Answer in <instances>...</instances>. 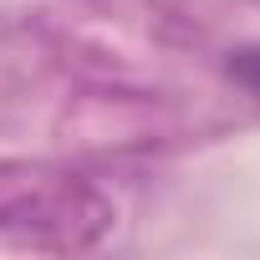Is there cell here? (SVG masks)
Here are the masks:
<instances>
[{"label":"cell","mask_w":260,"mask_h":260,"mask_svg":"<svg viewBox=\"0 0 260 260\" xmlns=\"http://www.w3.org/2000/svg\"><path fill=\"white\" fill-rule=\"evenodd\" d=\"M230 77L260 97V46H240V51H230Z\"/></svg>","instance_id":"cell-1"}]
</instances>
